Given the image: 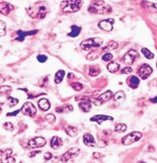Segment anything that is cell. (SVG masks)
<instances>
[{
    "label": "cell",
    "instance_id": "cell-11",
    "mask_svg": "<svg viewBox=\"0 0 157 163\" xmlns=\"http://www.w3.org/2000/svg\"><path fill=\"white\" fill-rule=\"evenodd\" d=\"M113 97V92L111 90H108V91H105V93L101 94L97 98H96L94 100V104L96 105H100L107 101H109Z\"/></svg>",
    "mask_w": 157,
    "mask_h": 163
},
{
    "label": "cell",
    "instance_id": "cell-40",
    "mask_svg": "<svg viewBox=\"0 0 157 163\" xmlns=\"http://www.w3.org/2000/svg\"><path fill=\"white\" fill-rule=\"evenodd\" d=\"M8 100H10V105L13 106L15 104H17L19 103V100L16 98H12L11 97H8Z\"/></svg>",
    "mask_w": 157,
    "mask_h": 163
},
{
    "label": "cell",
    "instance_id": "cell-36",
    "mask_svg": "<svg viewBox=\"0 0 157 163\" xmlns=\"http://www.w3.org/2000/svg\"><path fill=\"white\" fill-rule=\"evenodd\" d=\"M113 55L111 54V53H105L103 56H102V59H103V61H112L113 60Z\"/></svg>",
    "mask_w": 157,
    "mask_h": 163
},
{
    "label": "cell",
    "instance_id": "cell-1",
    "mask_svg": "<svg viewBox=\"0 0 157 163\" xmlns=\"http://www.w3.org/2000/svg\"><path fill=\"white\" fill-rule=\"evenodd\" d=\"M89 11L95 14H109L112 12V7L103 0H94L89 6Z\"/></svg>",
    "mask_w": 157,
    "mask_h": 163
},
{
    "label": "cell",
    "instance_id": "cell-28",
    "mask_svg": "<svg viewBox=\"0 0 157 163\" xmlns=\"http://www.w3.org/2000/svg\"><path fill=\"white\" fill-rule=\"evenodd\" d=\"M12 154V151L11 149H6V150H0V160H4L8 159L11 154Z\"/></svg>",
    "mask_w": 157,
    "mask_h": 163
},
{
    "label": "cell",
    "instance_id": "cell-8",
    "mask_svg": "<svg viewBox=\"0 0 157 163\" xmlns=\"http://www.w3.org/2000/svg\"><path fill=\"white\" fill-rule=\"evenodd\" d=\"M20 111H21V112H22L24 115L29 116V117L34 116V115L36 114V112H37L36 108H35L34 105L32 103H30V102L26 103V104L22 106V108H21Z\"/></svg>",
    "mask_w": 157,
    "mask_h": 163
},
{
    "label": "cell",
    "instance_id": "cell-48",
    "mask_svg": "<svg viewBox=\"0 0 157 163\" xmlns=\"http://www.w3.org/2000/svg\"><path fill=\"white\" fill-rule=\"evenodd\" d=\"M4 78H2V76H0V83H2V82H4Z\"/></svg>",
    "mask_w": 157,
    "mask_h": 163
},
{
    "label": "cell",
    "instance_id": "cell-49",
    "mask_svg": "<svg viewBox=\"0 0 157 163\" xmlns=\"http://www.w3.org/2000/svg\"><path fill=\"white\" fill-rule=\"evenodd\" d=\"M156 66H157V63H156Z\"/></svg>",
    "mask_w": 157,
    "mask_h": 163
},
{
    "label": "cell",
    "instance_id": "cell-31",
    "mask_svg": "<svg viewBox=\"0 0 157 163\" xmlns=\"http://www.w3.org/2000/svg\"><path fill=\"white\" fill-rule=\"evenodd\" d=\"M66 132L68 133L69 136H70V137H75V136L77 134V130L75 127H73V126H68V127L66 128Z\"/></svg>",
    "mask_w": 157,
    "mask_h": 163
},
{
    "label": "cell",
    "instance_id": "cell-4",
    "mask_svg": "<svg viewBox=\"0 0 157 163\" xmlns=\"http://www.w3.org/2000/svg\"><path fill=\"white\" fill-rule=\"evenodd\" d=\"M103 44V40L100 38H90L88 40L82 41V43L80 44V46L83 49V50H87L92 47H99L101 45Z\"/></svg>",
    "mask_w": 157,
    "mask_h": 163
},
{
    "label": "cell",
    "instance_id": "cell-14",
    "mask_svg": "<svg viewBox=\"0 0 157 163\" xmlns=\"http://www.w3.org/2000/svg\"><path fill=\"white\" fill-rule=\"evenodd\" d=\"M13 9V6L11 4H9L8 3L3 2L0 3V13L3 15H8L9 12Z\"/></svg>",
    "mask_w": 157,
    "mask_h": 163
},
{
    "label": "cell",
    "instance_id": "cell-7",
    "mask_svg": "<svg viewBox=\"0 0 157 163\" xmlns=\"http://www.w3.org/2000/svg\"><path fill=\"white\" fill-rule=\"evenodd\" d=\"M152 73H153V69L148 64H143V65H141L140 67L139 70H138V75L140 76V77L142 80L148 79Z\"/></svg>",
    "mask_w": 157,
    "mask_h": 163
},
{
    "label": "cell",
    "instance_id": "cell-17",
    "mask_svg": "<svg viewBox=\"0 0 157 163\" xmlns=\"http://www.w3.org/2000/svg\"><path fill=\"white\" fill-rule=\"evenodd\" d=\"M118 46V42H116V41H110L107 43V45H106L105 46H104V47L102 48V51H103V52H110V51H112V50L117 49Z\"/></svg>",
    "mask_w": 157,
    "mask_h": 163
},
{
    "label": "cell",
    "instance_id": "cell-30",
    "mask_svg": "<svg viewBox=\"0 0 157 163\" xmlns=\"http://www.w3.org/2000/svg\"><path fill=\"white\" fill-rule=\"evenodd\" d=\"M125 99V94L124 93V91H118L115 95H114V100L117 102H123Z\"/></svg>",
    "mask_w": 157,
    "mask_h": 163
},
{
    "label": "cell",
    "instance_id": "cell-32",
    "mask_svg": "<svg viewBox=\"0 0 157 163\" xmlns=\"http://www.w3.org/2000/svg\"><path fill=\"white\" fill-rule=\"evenodd\" d=\"M141 53L143 54V55L147 58V59H148V60H151V59H153L154 58V54L153 53H151L148 48H142L141 49Z\"/></svg>",
    "mask_w": 157,
    "mask_h": 163
},
{
    "label": "cell",
    "instance_id": "cell-9",
    "mask_svg": "<svg viewBox=\"0 0 157 163\" xmlns=\"http://www.w3.org/2000/svg\"><path fill=\"white\" fill-rule=\"evenodd\" d=\"M79 153H80V149H79L78 147H71V148H70V149L62 155V161L63 162H69L70 159H72V158L77 156L79 154Z\"/></svg>",
    "mask_w": 157,
    "mask_h": 163
},
{
    "label": "cell",
    "instance_id": "cell-2",
    "mask_svg": "<svg viewBox=\"0 0 157 163\" xmlns=\"http://www.w3.org/2000/svg\"><path fill=\"white\" fill-rule=\"evenodd\" d=\"M27 11L28 15L33 19H35V18L43 19L45 18V16L48 11V7L45 2H41V3L35 4L33 6H30L29 8H27Z\"/></svg>",
    "mask_w": 157,
    "mask_h": 163
},
{
    "label": "cell",
    "instance_id": "cell-21",
    "mask_svg": "<svg viewBox=\"0 0 157 163\" xmlns=\"http://www.w3.org/2000/svg\"><path fill=\"white\" fill-rule=\"evenodd\" d=\"M38 105L42 111H47L50 108V103L47 99H40L38 102Z\"/></svg>",
    "mask_w": 157,
    "mask_h": 163
},
{
    "label": "cell",
    "instance_id": "cell-5",
    "mask_svg": "<svg viewBox=\"0 0 157 163\" xmlns=\"http://www.w3.org/2000/svg\"><path fill=\"white\" fill-rule=\"evenodd\" d=\"M142 137V134L140 132H133L127 135H125L123 139H122V143L125 146L133 144L135 142H137L139 139H141Z\"/></svg>",
    "mask_w": 157,
    "mask_h": 163
},
{
    "label": "cell",
    "instance_id": "cell-35",
    "mask_svg": "<svg viewBox=\"0 0 157 163\" xmlns=\"http://www.w3.org/2000/svg\"><path fill=\"white\" fill-rule=\"evenodd\" d=\"M5 28H6V25L4 21L0 20V37L2 36H4L5 34H6V31H5Z\"/></svg>",
    "mask_w": 157,
    "mask_h": 163
},
{
    "label": "cell",
    "instance_id": "cell-41",
    "mask_svg": "<svg viewBox=\"0 0 157 163\" xmlns=\"http://www.w3.org/2000/svg\"><path fill=\"white\" fill-rule=\"evenodd\" d=\"M132 71H133V69L131 67H125L121 70V73L122 74H130V73H132Z\"/></svg>",
    "mask_w": 157,
    "mask_h": 163
},
{
    "label": "cell",
    "instance_id": "cell-12",
    "mask_svg": "<svg viewBox=\"0 0 157 163\" xmlns=\"http://www.w3.org/2000/svg\"><path fill=\"white\" fill-rule=\"evenodd\" d=\"M46 145V139L42 137H36L31 139L28 142V146L31 148H36V147H42Z\"/></svg>",
    "mask_w": 157,
    "mask_h": 163
},
{
    "label": "cell",
    "instance_id": "cell-13",
    "mask_svg": "<svg viewBox=\"0 0 157 163\" xmlns=\"http://www.w3.org/2000/svg\"><path fill=\"white\" fill-rule=\"evenodd\" d=\"M83 143L90 147H96V141L94 137L90 133H86L83 136Z\"/></svg>",
    "mask_w": 157,
    "mask_h": 163
},
{
    "label": "cell",
    "instance_id": "cell-26",
    "mask_svg": "<svg viewBox=\"0 0 157 163\" xmlns=\"http://www.w3.org/2000/svg\"><path fill=\"white\" fill-rule=\"evenodd\" d=\"M102 53H103L102 49L99 50V51H92V52H90V53L87 55V58H88L89 60H96V59H97V58L100 56V54H101Z\"/></svg>",
    "mask_w": 157,
    "mask_h": 163
},
{
    "label": "cell",
    "instance_id": "cell-27",
    "mask_svg": "<svg viewBox=\"0 0 157 163\" xmlns=\"http://www.w3.org/2000/svg\"><path fill=\"white\" fill-rule=\"evenodd\" d=\"M107 69L109 72L111 73H116L118 72L119 69V65L116 62H111L108 66H107Z\"/></svg>",
    "mask_w": 157,
    "mask_h": 163
},
{
    "label": "cell",
    "instance_id": "cell-16",
    "mask_svg": "<svg viewBox=\"0 0 157 163\" xmlns=\"http://www.w3.org/2000/svg\"><path fill=\"white\" fill-rule=\"evenodd\" d=\"M105 120H113V119L112 117H109V116H106V115H100V114L96 115V116H94L90 119V121H94V122H97V124H102Z\"/></svg>",
    "mask_w": 157,
    "mask_h": 163
},
{
    "label": "cell",
    "instance_id": "cell-23",
    "mask_svg": "<svg viewBox=\"0 0 157 163\" xmlns=\"http://www.w3.org/2000/svg\"><path fill=\"white\" fill-rule=\"evenodd\" d=\"M99 73H100V68L97 65L92 66L89 69V75L90 76H97V75H99Z\"/></svg>",
    "mask_w": 157,
    "mask_h": 163
},
{
    "label": "cell",
    "instance_id": "cell-19",
    "mask_svg": "<svg viewBox=\"0 0 157 163\" xmlns=\"http://www.w3.org/2000/svg\"><path fill=\"white\" fill-rule=\"evenodd\" d=\"M140 83V80L137 76H130L128 79H127V84L132 88V89H136L138 87Z\"/></svg>",
    "mask_w": 157,
    "mask_h": 163
},
{
    "label": "cell",
    "instance_id": "cell-47",
    "mask_svg": "<svg viewBox=\"0 0 157 163\" xmlns=\"http://www.w3.org/2000/svg\"><path fill=\"white\" fill-rule=\"evenodd\" d=\"M150 101H151L152 103H157V97L151 98V99H150Z\"/></svg>",
    "mask_w": 157,
    "mask_h": 163
},
{
    "label": "cell",
    "instance_id": "cell-43",
    "mask_svg": "<svg viewBox=\"0 0 157 163\" xmlns=\"http://www.w3.org/2000/svg\"><path fill=\"white\" fill-rule=\"evenodd\" d=\"M19 112V111H15V112H13L7 113V116H8V117H9V116H15V115H17Z\"/></svg>",
    "mask_w": 157,
    "mask_h": 163
},
{
    "label": "cell",
    "instance_id": "cell-29",
    "mask_svg": "<svg viewBox=\"0 0 157 163\" xmlns=\"http://www.w3.org/2000/svg\"><path fill=\"white\" fill-rule=\"evenodd\" d=\"M71 32L69 34V36L70 37H77L78 36L79 34L81 33V27L77 26H71Z\"/></svg>",
    "mask_w": 157,
    "mask_h": 163
},
{
    "label": "cell",
    "instance_id": "cell-44",
    "mask_svg": "<svg viewBox=\"0 0 157 163\" xmlns=\"http://www.w3.org/2000/svg\"><path fill=\"white\" fill-rule=\"evenodd\" d=\"M51 157H52V154H51L50 153H47V154H45V157H44V158H45V160H47H47L51 159Z\"/></svg>",
    "mask_w": 157,
    "mask_h": 163
},
{
    "label": "cell",
    "instance_id": "cell-24",
    "mask_svg": "<svg viewBox=\"0 0 157 163\" xmlns=\"http://www.w3.org/2000/svg\"><path fill=\"white\" fill-rule=\"evenodd\" d=\"M64 76H65V71L64 70H58L55 74V78H54L55 83H61L62 81L63 80Z\"/></svg>",
    "mask_w": 157,
    "mask_h": 163
},
{
    "label": "cell",
    "instance_id": "cell-33",
    "mask_svg": "<svg viewBox=\"0 0 157 163\" xmlns=\"http://www.w3.org/2000/svg\"><path fill=\"white\" fill-rule=\"evenodd\" d=\"M126 129H127L126 124H122V123L117 124L116 126H115V131H116L117 132H124L126 131Z\"/></svg>",
    "mask_w": 157,
    "mask_h": 163
},
{
    "label": "cell",
    "instance_id": "cell-25",
    "mask_svg": "<svg viewBox=\"0 0 157 163\" xmlns=\"http://www.w3.org/2000/svg\"><path fill=\"white\" fill-rule=\"evenodd\" d=\"M37 32H38L37 30H34L33 32H28V33H25V32H22V31H19V32H18L19 37L17 38V40H19V41H23L27 35H30V34H35Z\"/></svg>",
    "mask_w": 157,
    "mask_h": 163
},
{
    "label": "cell",
    "instance_id": "cell-38",
    "mask_svg": "<svg viewBox=\"0 0 157 163\" xmlns=\"http://www.w3.org/2000/svg\"><path fill=\"white\" fill-rule=\"evenodd\" d=\"M45 119L48 122H54L55 121V117L53 114H47V116H45Z\"/></svg>",
    "mask_w": 157,
    "mask_h": 163
},
{
    "label": "cell",
    "instance_id": "cell-42",
    "mask_svg": "<svg viewBox=\"0 0 157 163\" xmlns=\"http://www.w3.org/2000/svg\"><path fill=\"white\" fill-rule=\"evenodd\" d=\"M37 59H38V61H39V62H45V61L47 60V57L46 55H42V54H40V55H38Z\"/></svg>",
    "mask_w": 157,
    "mask_h": 163
},
{
    "label": "cell",
    "instance_id": "cell-45",
    "mask_svg": "<svg viewBox=\"0 0 157 163\" xmlns=\"http://www.w3.org/2000/svg\"><path fill=\"white\" fill-rule=\"evenodd\" d=\"M6 162H15V160H14V159H13V158H11V157H9V158H8V159H7V160H6Z\"/></svg>",
    "mask_w": 157,
    "mask_h": 163
},
{
    "label": "cell",
    "instance_id": "cell-37",
    "mask_svg": "<svg viewBox=\"0 0 157 163\" xmlns=\"http://www.w3.org/2000/svg\"><path fill=\"white\" fill-rule=\"evenodd\" d=\"M71 86H72V89H75L76 91H79L82 89V84L80 82H74V83H72Z\"/></svg>",
    "mask_w": 157,
    "mask_h": 163
},
{
    "label": "cell",
    "instance_id": "cell-15",
    "mask_svg": "<svg viewBox=\"0 0 157 163\" xmlns=\"http://www.w3.org/2000/svg\"><path fill=\"white\" fill-rule=\"evenodd\" d=\"M62 145V140L58 136H54L50 140V146L53 149H58Z\"/></svg>",
    "mask_w": 157,
    "mask_h": 163
},
{
    "label": "cell",
    "instance_id": "cell-10",
    "mask_svg": "<svg viewBox=\"0 0 157 163\" xmlns=\"http://www.w3.org/2000/svg\"><path fill=\"white\" fill-rule=\"evenodd\" d=\"M113 23H114L113 19H105L98 23V27L105 32H111L113 28Z\"/></svg>",
    "mask_w": 157,
    "mask_h": 163
},
{
    "label": "cell",
    "instance_id": "cell-18",
    "mask_svg": "<svg viewBox=\"0 0 157 163\" xmlns=\"http://www.w3.org/2000/svg\"><path fill=\"white\" fill-rule=\"evenodd\" d=\"M141 5V7H143V8H145L147 10H151V11H157V4L151 3V2H147L145 0H142Z\"/></svg>",
    "mask_w": 157,
    "mask_h": 163
},
{
    "label": "cell",
    "instance_id": "cell-6",
    "mask_svg": "<svg viewBox=\"0 0 157 163\" xmlns=\"http://www.w3.org/2000/svg\"><path fill=\"white\" fill-rule=\"evenodd\" d=\"M137 58H139V53H138L136 50L131 49V50H129V51L123 56L122 61H123V63H125V64L130 66V65H132V64L135 61V60H136Z\"/></svg>",
    "mask_w": 157,
    "mask_h": 163
},
{
    "label": "cell",
    "instance_id": "cell-20",
    "mask_svg": "<svg viewBox=\"0 0 157 163\" xmlns=\"http://www.w3.org/2000/svg\"><path fill=\"white\" fill-rule=\"evenodd\" d=\"M79 107L80 109L83 112H89L91 109V103L89 101H82L80 102L79 104Z\"/></svg>",
    "mask_w": 157,
    "mask_h": 163
},
{
    "label": "cell",
    "instance_id": "cell-22",
    "mask_svg": "<svg viewBox=\"0 0 157 163\" xmlns=\"http://www.w3.org/2000/svg\"><path fill=\"white\" fill-rule=\"evenodd\" d=\"M57 112L59 113H65V112H70L73 111V106L70 105V104H67V105H64V106H62V107H59V108H56L55 110Z\"/></svg>",
    "mask_w": 157,
    "mask_h": 163
},
{
    "label": "cell",
    "instance_id": "cell-3",
    "mask_svg": "<svg viewBox=\"0 0 157 163\" xmlns=\"http://www.w3.org/2000/svg\"><path fill=\"white\" fill-rule=\"evenodd\" d=\"M82 0H65L61 4V8L65 12H76L81 9Z\"/></svg>",
    "mask_w": 157,
    "mask_h": 163
},
{
    "label": "cell",
    "instance_id": "cell-46",
    "mask_svg": "<svg viewBox=\"0 0 157 163\" xmlns=\"http://www.w3.org/2000/svg\"><path fill=\"white\" fill-rule=\"evenodd\" d=\"M39 153H40V152H34V153H31V154H29V156H30V157H34V155H35V154H39Z\"/></svg>",
    "mask_w": 157,
    "mask_h": 163
},
{
    "label": "cell",
    "instance_id": "cell-34",
    "mask_svg": "<svg viewBox=\"0 0 157 163\" xmlns=\"http://www.w3.org/2000/svg\"><path fill=\"white\" fill-rule=\"evenodd\" d=\"M11 91V87L8 85L1 86L0 87V94H8Z\"/></svg>",
    "mask_w": 157,
    "mask_h": 163
},
{
    "label": "cell",
    "instance_id": "cell-39",
    "mask_svg": "<svg viewBox=\"0 0 157 163\" xmlns=\"http://www.w3.org/2000/svg\"><path fill=\"white\" fill-rule=\"evenodd\" d=\"M4 128L5 129V130H7V131H12L13 130V125H12V124L10 122H7L5 123V124H4Z\"/></svg>",
    "mask_w": 157,
    "mask_h": 163
}]
</instances>
